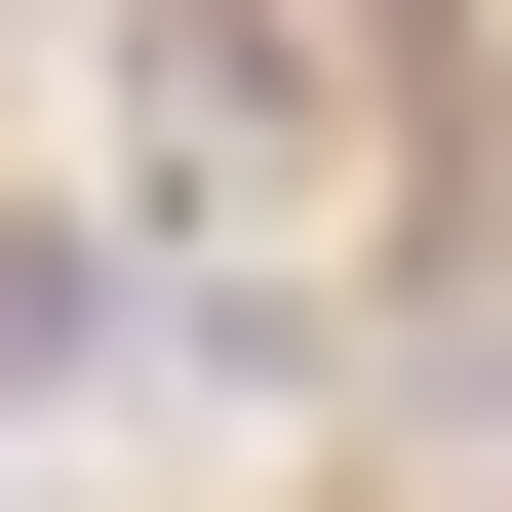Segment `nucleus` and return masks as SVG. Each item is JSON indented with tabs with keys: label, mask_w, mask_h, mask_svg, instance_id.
Masks as SVG:
<instances>
[{
	"label": "nucleus",
	"mask_w": 512,
	"mask_h": 512,
	"mask_svg": "<svg viewBox=\"0 0 512 512\" xmlns=\"http://www.w3.org/2000/svg\"><path fill=\"white\" fill-rule=\"evenodd\" d=\"M119 158H158V237H276L316 197V40L276 0H119Z\"/></svg>",
	"instance_id": "nucleus-1"
}]
</instances>
